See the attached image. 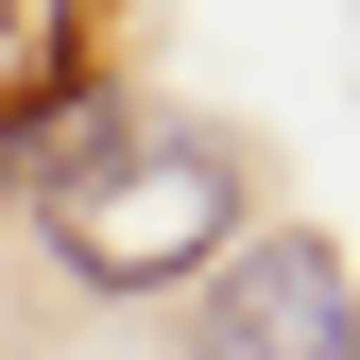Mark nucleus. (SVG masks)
<instances>
[{
	"label": "nucleus",
	"instance_id": "1",
	"mask_svg": "<svg viewBox=\"0 0 360 360\" xmlns=\"http://www.w3.org/2000/svg\"><path fill=\"white\" fill-rule=\"evenodd\" d=\"M223 240H240V155L223 138H120V155H86L52 189V257L86 292H172Z\"/></svg>",
	"mask_w": 360,
	"mask_h": 360
},
{
	"label": "nucleus",
	"instance_id": "2",
	"mask_svg": "<svg viewBox=\"0 0 360 360\" xmlns=\"http://www.w3.org/2000/svg\"><path fill=\"white\" fill-rule=\"evenodd\" d=\"M189 360H360V292L343 257L309 240V223H275V240H240L206 275V343Z\"/></svg>",
	"mask_w": 360,
	"mask_h": 360
},
{
	"label": "nucleus",
	"instance_id": "3",
	"mask_svg": "<svg viewBox=\"0 0 360 360\" xmlns=\"http://www.w3.org/2000/svg\"><path fill=\"white\" fill-rule=\"evenodd\" d=\"M0 103H69V0H0Z\"/></svg>",
	"mask_w": 360,
	"mask_h": 360
}]
</instances>
